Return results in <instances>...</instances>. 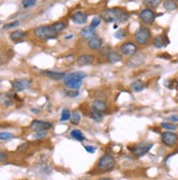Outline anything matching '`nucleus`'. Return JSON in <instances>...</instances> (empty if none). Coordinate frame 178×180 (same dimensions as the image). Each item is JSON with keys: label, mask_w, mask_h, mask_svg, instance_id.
<instances>
[{"label": "nucleus", "mask_w": 178, "mask_h": 180, "mask_svg": "<svg viewBox=\"0 0 178 180\" xmlns=\"http://www.w3.org/2000/svg\"><path fill=\"white\" fill-rule=\"evenodd\" d=\"M102 20L106 22H119V23H124L129 20V14L124 10L119 8L107 9L101 13Z\"/></svg>", "instance_id": "f257e3e1"}, {"label": "nucleus", "mask_w": 178, "mask_h": 180, "mask_svg": "<svg viewBox=\"0 0 178 180\" xmlns=\"http://www.w3.org/2000/svg\"><path fill=\"white\" fill-rule=\"evenodd\" d=\"M87 75L84 72H76V73H70V74H67L64 78V84L65 86H67L70 89L77 90L81 88V84H83V79Z\"/></svg>", "instance_id": "f03ea898"}, {"label": "nucleus", "mask_w": 178, "mask_h": 180, "mask_svg": "<svg viewBox=\"0 0 178 180\" xmlns=\"http://www.w3.org/2000/svg\"><path fill=\"white\" fill-rule=\"evenodd\" d=\"M34 34L39 39L43 40H50V39H56L57 32L53 29L52 25H41L37 26L34 30Z\"/></svg>", "instance_id": "7ed1b4c3"}, {"label": "nucleus", "mask_w": 178, "mask_h": 180, "mask_svg": "<svg viewBox=\"0 0 178 180\" xmlns=\"http://www.w3.org/2000/svg\"><path fill=\"white\" fill-rule=\"evenodd\" d=\"M152 39V33H151L150 29L146 26H141L136 32L134 33V40L137 44L140 45H145Z\"/></svg>", "instance_id": "20e7f679"}, {"label": "nucleus", "mask_w": 178, "mask_h": 180, "mask_svg": "<svg viewBox=\"0 0 178 180\" xmlns=\"http://www.w3.org/2000/svg\"><path fill=\"white\" fill-rule=\"evenodd\" d=\"M115 166V161L111 155H103L101 158L98 161L97 168L102 172H108V170L113 169Z\"/></svg>", "instance_id": "39448f33"}, {"label": "nucleus", "mask_w": 178, "mask_h": 180, "mask_svg": "<svg viewBox=\"0 0 178 180\" xmlns=\"http://www.w3.org/2000/svg\"><path fill=\"white\" fill-rule=\"evenodd\" d=\"M155 18H156V15H155L154 11L152 9L145 8L140 12V19L146 25H151V24L154 23Z\"/></svg>", "instance_id": "423d86ee"}, {"label": "nucleus", "mask_w": 178, "mask_h": 180, "mask_svg": "<svg viewBox=\"0 0 178 180\" xmlns=\"http://www.w3.org/2000/svg\"><path fill=\"white\" fill-rule=\"evenodd\" d=\"M162 141L168 147H173L178 142V135L174 132H164L162 133Z\"/></svg>", "instance_id": "0eeeda50"}, {"label": "nucleus", "mask_w": 178, "mask_h": 180, "mask_svg": "<svg viewBox=\"0 0 178 180\" xmlns=\"http://www.w3.org/2000/svg\"><path fill=\"white\" fill-rule=\"evenodd\" d=\"M152 146H153L152 143H145V142H143V143H140L139 145L135 146V147L132 150V152L135 156L142 157V156H144L147 152H150V150L152 148Z\"/></svg>", "instance_id": "6e6552de"}, {"label": "nucleus", "mask_w": 178, "mask_h": 180, "mask_svg": "<svg viewBox=\"0 0 178 180\" xmlns=\"http://www.w3.org/2000/svg\"><path fill=\"white\" fill-rule=\"evenodd\" d=\"M31 83H32V81H31L30 79H15V80H13L12 83H11V85H12L13 90L19 92V91H23L28 89L31 86Z\"/></svg>", "instance_id": "1a4fd4ad"}, {"label": "nucleus", "mask_w": 178, "mask_h": 180, "mask_svg": "<svg viewBox=\"0 0 178 180\" xmlns=\"http://www.w3.org/2000/svg\"><path fill=\"white\" fill-rule=\"evenodd\" d=\"M137 52V46L133 42H124L121 45V53L126 56H133Z\"/></svg>", "instance_id": "9d476101"}, {"label": "nucleus", "mask_w": 178, "mask_h": 180, "mask_svg": "<svg viewBox=\"0 0 178 180\" xmlns=\"http://www.w3.org/2000/svg\"><path fill=\"white\" fill-rule=\"evenodd\" d=\"M52 128V124L45 121H39V120H34L31 123V128L35 132H40V131H47L48 128Z\"/></svg>", "instance_id": "9b49d317"}, {"label": "nucleus", "mask_w": 178, "mask_h": 180, "mask_svg": "<svg viewBox=\"0 0 178 180\" xmlns=\"http://www.w3.org/2000/svg\"><path fill=\"white\" fill-rule=\"evenodd\" d=\"M144 56L143 55H133L131 56V58L126 62V66L128 67H131V68H135V67H139L141 66L142 64L144 63Z\"/></svg>", "instance_id": "f8f14e48"}, {"label": "nucleus", "mask_w": 178, "mask_h": 180, "mask_svg": "<svg viewBox=\"0 0 178 180\" xmlns=\"http://www.w3.org/2000/svg\"><path fill=\"white\" fill-rule=\"evenodd\" d=\"M102 44H103V41H102L99 36L95 35V36L90 37V39L88 40L87 45L91 51H98L102 47Z\"/></svg>", "instance_id": "ddd939ff"}, {"label": "nucleus", "mask_w": 178, "mask_h": 180, "mask_svg": "<svg viewBox=\"0 0 178 180\" xmlns=\"http://www.w3.org/2000/svg\"><path fill=\"white\" fill-rule=\"evenodd\" d=\"M168 43H170V41H168L166 35H157L153 39V46L156 48L165 47Z\"/></svg>", "instance_id": "4468645a"}, {"label": "nucleus", "mask_w": 178, "mask_h": 180, "mask_svg": "<svg viewBox=\"0 0 178 180\" xmlns=\"http://www.w3.org/2000/svg\"><path fill=\"white\" fill-rule=\"evenodd\" d=\"M42 74L44 76L48 77V78L53 79V80H62V79L65 78L66 75L64 73H61V72H53V70H43Z\"/></svg>", "instance_id": "2eb2a0df"}, {"label": "nucleus", "mask_w": 178, "mask_h": 180, "mask_svg": "<svg viewBox=\"0 0 178 180\" xmlns=\"http://www.w3.org/2000/svg\"><path fill=\"white\" fill-rule=\"evenodd\" d=\"M95 61V57L92 55H89V54H83L77 58V64L81 66H88L91 65Z\"/></svg>", "instance_id": "dca6fc26"}, {"label": "nucleus", "mask_w": 178, "mask_h": 180, "mask_svg": "<svg viewBox=\"0 0 178 180\" xmlns=\"http://www.w3.org/2000/svg\"><path fill=\"white\" fill-rule=\"evenodd\" d=\"M72 20L76 24H85L86 21H87V14L83 11H78V12L73 14Z\"/></svg>", "instance_id": "f3484780"}, {"label": "nucleus", "mask_w": 178, "mask_h": 180, "mask_svg": "<svg viewBox=\"0 0 178 180\" xmlns=\"http://www.w3.org/2000/svg\"><path fill=\"white\" fill-rule=\"evenodd\" d=\"M120 61H121V55L118 52H115V51H112V52L108 53V55H107V62H108V63L115 64Z\"/></svg>", "instance_id": "a211bd4d"}, {"label": "nucleus", "mask_w": 178, "mask_h": 180, "mask_svg": "<svg viewBox=\"0 0 178 180\" xmlns=\"http://www.w3.org/2000/svg\"><path fill=\"white\" fill-rule=\"evenodd\" d=\"M10 40L13 42H19L21 41V40H23V37L25 36V32H23V31L21 30H15L13 31V32L10 33Z\"/></svg>", "instance_id": "6ab92c4d"}, {"label": "nucleus", "mask_w": 178, "mask_h": 180, "mask_svg": "<svg viewBox=\"0 0 178 180\" xmlns=\"http://www.w3.org/2000/svg\"><path fill=\"white\" fill-rule=\"evenodd\" d=\"M95 28H92V26H88V28H85L83 29V30L81 31V37H84V39H90V37L95 36Z\"/></svg>", "instance_id": "aec40b11"}, {"label": "nucleus", "mask_w": 178, "mask_h": 180, "mask_svg": "<svg viewBox=\"0 0 178 180\" xmlns=\"http://www.w3.org/2000/svg\"><path fill=\"white\" fill-rule=\"evenodd\" d=\"M92 108L98 111H100V112H104V111L107 110V103L99 99L95 100V101H93V104H92Z\"/></svg>", "instance_id": "412c9836"}, {"label": "nucleus", "mask_w": 178, "mask_h": 180, "mask_svg": "<svg viewBox=\"0 0 178 180\" xmlns=\"http://www.w3.org/2000/svg\"><path fill=\"white\" fill-rule=\"evenodd\" d=\"M163 6L167 11H174L177 9V2L175 0H164Z\"/></svg>", "instance_id": "4be33fe9"}, {"label": "nucleus", "mask_w": 178, "mask_h": 180, "mask_svg": "<svg viewBox=\"0 0 178 180\" xmlns=\"http://www.w3.org/2000/svg\"><path fill=\"white\" fill-rule=\"evenodd\" d=\"M131 88H132V90H134L135 92H141V91L144 90V88H145V84L141 80H136L134 81V83H132Z\"/></svg>", "instance_id": "5701e85b"}, {"label": "nucleus", "mask_w": 178, "mask_h": 180, "mask_svg": "<svg viewBox=\"0 0 178 180\" xmlns=\"http://www.w3.org/2000/svg\"><path fill=\"white\" fill-rule=\"evenodd\" d=\"M159 3H161V0H143V4L148 9L157 8Z\"/></svg>", "instance_id": "b1692460"}, {"label": "nucleus", "mask_w": 178, "mask_h": 180, "mask_svg": "<svg viewBox=\"0 0 178 180\" xmlns=\"http://www.w3.org/2000/svg\"><path fill=\"white\" fill-rule=\"evenodd\" d=\"M89 117L95 121H101L102 120V113L100 111L96 110V109H91V111L89 112Z\"/></svg>", "instance_id": "393cba45"}, {"label": "nucleus", "mask_w": 178, "mask_h": 180, "mask_svg": "<svg viewBox=\"0 0 178 180\" xmlns=\"http://www.w3.org/2000/svg\"><path fill=\"white\" fill-rule=\"evenodd\" d=\"M52 26L57 33H61L66 29V23H64V22H62V21H58V22H55V23H53Z\"/></svg>", "instance_id": "a878e982"}, {"label": "nucleus", "mask_w": 178, "mask_h": 180, "mask_svg": "<svg viewBox=\"0 0 178 180\" xmlns=\"http://www.w3.org/2000/svg\"><path fill=\"white\" fill-rule=\"evenodd\" d=\"M70 136H72L73 139H77V141H84V139H85L84 134L81 133V131L79 130H73L72 132H70Z\"/></svg>", "instance_id": "bb28decb"}, {"label": "nucleus", "mask_w": 178, "mask_h": 180, "mask_svg": "<svg viewBox=\"0 0 178 180\" xmlns=\"http://www.w3.org/2000/svg\"><path fill=\"white\" fill-rule=\"evenodd\" d=\"M72 117V113L70 112L68 109H63L62 111V117H61V121H67V120H70Z\"/></svg>", "instance_id": "cd10ccee"}, {"label": "nucleus", "mask_w": 178, "mask_h": 180, "mask_svg": "<svg viewBox=\"0 0 178 180\" xmlns=\"http://www.w3.org/2000/svg\"><path fill=\"white\" fill-rule=\"evenodd\" d=\"M70 121H72L73 124H78L79 123V121H81V114H79L78 111H74V112L72 113Z\"/></svg>", "instance_id": "c85d7f7f"}, {"label": "nucleus", "mask_w": 178, "mask_h": 180, "mask_svg": "<svg viewBox=\"0 0 178 180\" xmlns=\"http://www.w3.org/2000/svg\"><path fill=\"white\" fill-rule=\"evenodd\" d=\"M161 125L163 128H165V130H170V131H175L177 128V125H175L174 123H168V122H163Z\"/></svg>", "instance_id": "c756f323"}, {"label": "nucleus", "mask_w": 178, "mask_h": 180, "mask_svg": "<svg viewBox=\"0 0 178 180\" xmlns=\"http://www.w3.org/2000/svg\"><path fill=\"white\" fill-rule=\"evenodd\" d=\"M36 4V0H23L22 1V6L23 8H31V7Z\"/></svg>", "instance_id": "7c9ffc66"}, {"label": "nucleus", "mask_w": 178, "mask_h": 180, "mask_svg": "<svg viewBox=\"0 0 178 180\" xmlns=\"http://www.w3.org/2000/svg\"><path fill=\"white\" fill-rule=\"evenodd\" d=\"M19 21H13V22H10V23H7L4 24L3 26H2V29L3 30H8V29H13V28H17L18 25H19Z\"/></svg>", "instance_id": "2f4dec72"}, {"label": "nucleus", "mask_w": 178, "mask_h": 180, "mask_svg": "<svg viewBox=\"0 0 178 180\" xmlns=\"http://www.w3.org/2000/svg\"><path fill=\"white\" fill-rule=\"evenodd\" d=\"M0 139H2V141H4V139H13V134H11V133H6V132H1L0 133Z\"/></svg>", "instance_id": "473e14b6"}, {"label": "nucleus", "mask_w": 178, "mask_h": 180, "mask_svg": "<svg viewBox=\"0 0 178 180\" xmlns=\"http://www.w3.org/2000/svg\"><path fill=\"white\" fill-rule=\"evenodd\" d=\"M114 36L117 37V39H123V37L125 36V32H124L123 29H120L119 31H117V32L114 33Z\"/></svg>", "instance_id": "72a5a7b5"}, {"label": "nucleus", "mask_w": 178, "mask_h": 180, "mask_svg": "<svg viewBox=\"0 0 178 180\" xmlns=\"http://www.w3.org/2000/svg\"><path fill=\"white\" fill-rule=\"evenodd\" d=\"M100 22H101V20H100V18H93L92 21H91L90 23V26H92V28H97L98 25L100 24Z\"/></svg>", "instance_id": "f704fd0d"}, {"label": "nucleus", "mask_w": 178, "mask_h": 180, "mask_svg": "<svg viewBox=\"0 0 178 180\" xmlns=\"http://www.w3.org/2000/svg\"><path fill=\"white\" fill-rule=\"evenodd\" d=\"M78 91L77 90H73V91H66L65 95H67V97H70V98H74L76 97V95H78Z\"/></svg>", "instance_id": "c9c22d12"}, {"label": "nucleus", "mask_w": 178, "mask_h": 180, "mask_svg": "<svg viewBox=\"0 0 178 180\" xmlns=\"http://www.w3.org/2000/svg\"><path fill=\"white\" fill-rule=\"evenodd\" d=\"M28 146H29V144H28V143H23V144H21V145L18 146L17 152H24V150H25L26 148H28Z\"/></svg>", "instance_id": "e433bc0d"}, {"label": "nucleus", "mask_w": 178, "mask_h": 180, "mask_svg": "<svg viewBox=\"0 0 178 180\" xmlns=\"http://www.w3.org/2000/svg\"><path fill=\"white\" fill-rule=\"evenodd\" d=\"M46 135V131H40V132H36V134H34L35 139H41V137H44Z\"/></svg>", "instance_id": "4c0bfd02"}, {"label": "nucleus", "mask_w": 178, "mask_h": 180, "mask_svg": "<svg viewBox=\"0 0 178 180\" xmlns=\"http://www.w3.org/2000/svg\"><path fill=\"white\" fill-rule=\"evenodd\" d=\"M84 147H85V150H87L88 153H90V154H92V153H95L96 148L92 147V146H88V145H84Z\"/></svg>", "instance_id": "58836bf2"}, {"label": "nucleus", "mask_w": 178, "mask_h": 180, "mask_svg": "<svg viewBox=\"0 0 178 180\" xmlns=\"http://www.w3.org/2000/svg\"><path fill=\"white\" fill-rule=\"evenodd\" d=\"M7 158V155L4 154V152H0V161H4Z\"/></svg>", "instance_id": "ea45409f"}, {"label": "nucleus", "mask_w": 178, "mask_h": 180, "mask_svg": "<svg viewBox=\"0 0 178 180\" xmlns=\"http://www.w3.org/2000/svg\"><path fill=\"white\" fill-rule=\"evenodd\" d=\"M170 121H173V122H178V117L177 115H172V117H168Z\"/></svg>", "instance_id": "a19ab883"}, {"label": "nucleus", "mask_w": 178, "mask_h": 180, "mask_svg": "<svg viewBox=\"0 0 178 180\" xmlns=\"http://www.w3.org/2000/svg\"><path fill=\"white\" fill-rule=\"evenodd\" d=\"M99 180H111V179H109V178H100Z\"/></svg>", "instance_id": "79ce46f5"}]
</instances>
